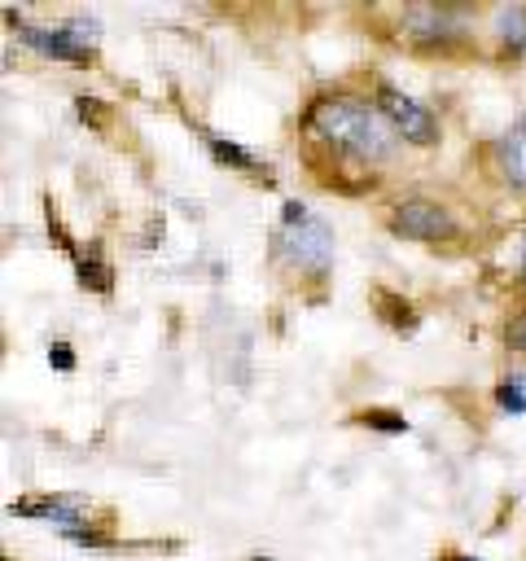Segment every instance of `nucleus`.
Wrapping results in <instances>:
<instances>
[{
    "label": "nucleus",
    "instance_id": "nucleus-4",
    "mask_svg": "<svg viewBox=\"0 0 526 561\" xmlns=\"http://www.w3.org/2000/svg\"><path fill=\"white\" fill-rule=\"evenodd\" d=\"M390 232L403 237V241H430V245H438V241H451L460 232V224L434 197H403L390 210Z\"/></svg>",
    "mask_w": 526,
    "mask_h": 561
},
{
    "label": "nucleus",
    "instance_id": "nucleus-14",
    "mask_svg": "<svg viewBox=\"0 0 526 561\" xmlns=\"http://www.w3.org/2000/svg\"><path fill=\"white\" fill-rule=\"evenodd\" d=\"M48 364L57 373H75V346L70 342H48Z\"/></svg>",
    "mask_w": 526,
    "mask_h": 561
},
{
    "label": "nucleus",
    "instance_id": "nucleus-15",
    "mask_svg": "<svg viewBox=\"0 0 526 561\" xmlns=\"http://www.w3.org/2000/svg\"><path fill=\"white\" fill-rule=\"evenodd\" d=\"M438 561H478V557H469V552H443Z\"/></svg>",
    "mask_w": 526,
    "mask_h": 561
},
{
    "label": "nucleus",
    "instance_id": "nucleus-7",
    "mask_svg": "<svg viewBox=\"0 0 526 561\" xmlns=\"http://www.w3.org/2000/svg\"><path fill=\"white\" fill-rule=\"evenodd\" d=\"M495 39L508 53H522L526 48V4H504L495 13Z\"/></svg>",
    "mask_w": 526,
    "mask_h": 561
},
{
    "label": "nucleus",
    "instance_id": "nucleus-16",
    "mask_svg": "<svg viewBox=\"0 0 526 561\" xmlns=\"http://www.w3.org/2000/svg\"><path fill=\"white\" fill-rule=\"evenodd\" d=\"M522 285H526V245H522Z\"/></svg>",
    "mask_w": 526,
    "mask_h": 561
},
{
    "label": "nucleus",
    "instance_id": "nucleus-3",
    "mask_svg": "<svg viewBox=\"0 0 526 561\" xmlns=\"http://www.w3.org/2000/svg\"><path fill=\"white\" fill-rule=\"evenodd\" d=\"M373 105L381 110V118L395 127V136H399V140H408V145H421V149L438 145L443 127H438L434 110H430V105H421L416 96H408L403 88H395V83H377V92H373Z\"/></svg>",
    "mask_w": 526,
    "mask_h": 561
},
{
    "label": "nucleus",
    "instance_id": "nucleus-13",
    "mask_svg": "<svg viewBox=\"0 0 526 561\" xmlns=\"http://www.w3.org/2000/svg\"><path fill=\"white\" fill-rule=\"evenodd\" d=\"M504 342H508V351H522V355H526V307L508 316V324H504Z\"/></svg>",
    "mask_w": 526,
    "mask_h": 561
},
{
    "label": "nucleus",
    "instance_id": "nucleus-2",
    "mask_svg": "<svg viewBox=\"0 0 526 561\" xmlns=\"http://www.w3.org/2000/svg\"><path fill=\"white\" fill-rule=\"evenodd\" d=\"M276 250H285V259L307 272V276H324L333 263V228L311 215L302 202H285L281 206V228H276Z\"/></svg>",
    "mask_w": 526,
    "mask_h": 561
},
{
    "label": "nucleus",
    "instance_id": "nucleus-1",
    "mask_svg": "<svg viewBox=\"0 0 526 561\" xmlns=\"http://www.w3.org/2000/svg\"><path fill=\"white\" fill-rule=\"evenodd\" d=\"M307 131L320 145H329L333 153L368 162V167L395 158V149H399L395 127L359 92H324V96H316L311 110H307Z\"/></svg>",
    "mask_w": 526,
    "mask_h": 561
},
{
    "label": "nucleus",
    "instance_id": "nucleus-8",
    "mask_svg": "<svg viewBox=\"0 0 526 561\" xmlns=\"http://www.w3.org/2000/svg\"><path fill=\"white\" fill-rule=\"evenodd\" d=\"M75 272H79V285H83V289H96V294H110V289H114V267H110L96 250L75 254Z\"/></svg>",
    "mask_w": 526,
    "mask_h": 561
},
{
    "label": "nucleus",
    "instance_id": "nucleus-11",
    "mask_svg": "<svg viewBox=\"0 0 526 561\" xmlns=\"http://www.w3.org/2000/svg\"><path fill=\"white\" fill-rule=\"evenodd\" d=\"M355 425H368L377 434H408V416L395 408H364V412H355Z\"/></svg>",
    "mask_w": 526,
    "mask_h": 561
},
{
    "label": "nucleus",
    "instance_id": "nucleus-10",
    "mask_svg": "<svg viewBox=\"0 0 526 561\" xmlns=\"http://www.w3.org/2000/svg\"><path fill=\"white\" fill-rule=\"evenodd\" d=\"M373 307H377V316H381L390 329H412V324H416V311H412L399 294H390V289H381V294L373 298Z\"/></svg>",
    "mask_w": 526,
    "mask_h": 561
},
{
    "label": "nucleus",
    "instance_id": "nucleus-12",
    "mask_svg": "<svg viewBox=\"0 0 526 561\" xmlns=\"http://www.w3.org/2000/svg\"><path fill=\"white\" fill-rule=\"evenodd\" d=\"M495 403H500L508 416L526 412V373H508V377L495 386Z\"/></svg>",
    "mask_w": 526,
    "mask_h": 561
},
{
    "label": "nucleus",
    "instance_id": "nucleus-17",
    "mask_svg": "<svg viewBox=\"0 0 526 561\" xmlns=\"http://www.w3.org/2000/svg\"><path fill=\"white\" fill-rule=\"evenodd\" d=\"M245 561H276V557H245Z\"/></svg>",
    "mask_w": 526,
    "mask_h": 561
},
{
    "label": "nucleus",
    "instance_id": "nucleus-5",
    "mask_svg": "<svg viewBox=\"0 0 526 561\" xmlns=\"http://www.w3.org/2000/svg\"><path fill=\"white\" fill-rule=\"evenodd\" d=\"M18 35H22L35 53H44V57H53V61H70V66H92V61H96L92 44H83V39L70 35L66 26H26V22L18 18Z\"/></svg>",
    "mask_w": 526,
    "mask_h": 561
},
{
    "label": "nucleus",
    "instance_id": "nucleus-9",
    "mask_svg": "<svg viewBox=\"0 0 526 561\" xmlns=\"http://www.w3.org/2000/svg\"><path fill=\"white\" fill-rule=\"evenodd\" d=\"M206 149H210L224 167H232V171H259V158H254L250 149H241L237 140H228V136H206Z\"/></svg>",
    "mask_w": 526,
    "mask_h": 561
},
{
    "label": "nucleus",
    "instance_id": "nucleus-6",
    "mask_svg": "<svg viewBox=\"0 0 526 561\" xmlns=\"http://www.w3.org/2000/svg\"><path fill=\"white\" fill-rule=\"evenodd\" d=\"M495 162H500L504 184H513V188L526 193V118H517V123L495 140Z\"/></svg>",
    "mask_w": 526,
    "mask_h": 561
}]
</instances>
